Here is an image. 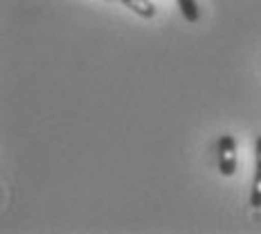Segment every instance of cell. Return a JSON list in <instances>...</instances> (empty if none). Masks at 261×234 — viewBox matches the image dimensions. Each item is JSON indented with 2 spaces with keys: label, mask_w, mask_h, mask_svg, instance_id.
<instances>
[{
  "label": "cell",
  "mask_w": 261,
  "mask_h": 234,
  "mask_svg": "<svg viewBox=\"0 0 261 234\" xmlns=\"http://www.w3.org/2000/svg\"><path fill=\"white\" fill-rule=\"evenodd\" d=\"M119 3H122L124 7H128V9H130V12H133L135 16H140V18H144V20L155 18V14H158L155 5L151 3V0H119Z\"/></svg>",
  "instance_id": "3957f363"
},
{
  "label": "cell",
  "mask_w": 261,
  "mask_h": 234,
  "mask_svg": "<svg viewBox=\"0 0 261 234\" xmlns=\"http://www.w3.org/2000/svg\"><path fill=\"white\" fill-rule=\"evenodd\" d=\"M250 207L261 210V135L254 144V178H252V192H250Z\"/></svg>",
  "instance_id": "7a4b0ae2"
},
{
  "label": "cell",
  "mask_w": 261,
  "mask_h": 234,
  "mask_svg": "<svg viewBox=\"0 0 261 234\" xmlns=\"http://www.w3.org/2000/svg\"><path fill=\"white\" fill-rule=\"evenodd\" d=\"M216 153H219V171L225 178L234 176L237 173V140L230 133H223L219 138Z\"/></svg>",
  "instance_id": "6da1fadb"
},
{
  "label": "cell",
  "mask_w": 261,
  "mask_h": 234,
  "mask_svg": "<svg viewBox=\"0 0 261 234\" xmlns=\"http://www.w3.org/2000/svg\"><path fill=\"white\" fill-rule=\"evenodd\" d=\"M104 3H113V0H104Z\"/></svg>",
  "instance_id": "5b68a950"
},
{
  "label": "cell",
  "mask_w": 261,
  "mask_h": 234,
  "mask_svg": "<svg viewBox=\"0 0 261 234\" xmlns=\"http://www.w3.org/2000/svg\"><path fill=\"white\" fill-rule=\"evenodd\" d=\"M178 3V9H180L182 18L187 23H198L200 18V9H198V3L196 0H176Z\"/></svg>",
  "instance_id": "277c9868"
}]
</instances>
